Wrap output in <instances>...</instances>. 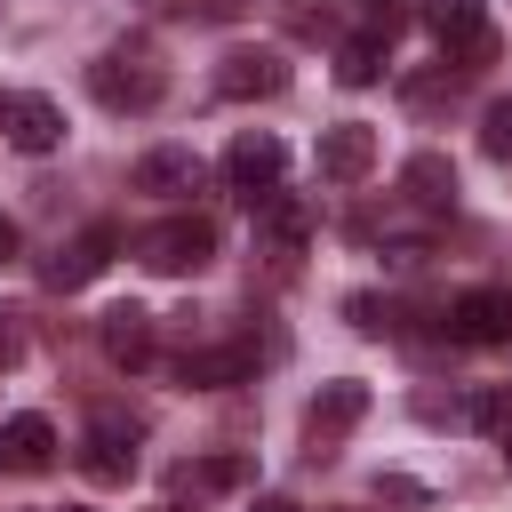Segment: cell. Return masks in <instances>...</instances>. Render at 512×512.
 <instances>
[{
	"label": "cell",
	"instance_id": "18",
	"mask_svg": "<svg viewBox=\"0 0 512 512\" xmlns=\"http://www.w3.org/2000/svg\"><path fill=\"white\" fill-rule=\"evenodd\" d=\"M248 456H200V464H176V496H216V488H248Z\"/></svg>",
	"mask_w": 512,
	"mask_h": 512
},
{
	"label": "cell",
	"instance_id": "24",
	"mask_svg": "<svg viewBox=\"0 0 512 512\" xmlns=\"http://www.w3.org/2000/svg\"><path fill=\"white\" fill-rule=\"evenodd\" d=\"M24 360V328H16V312H0V368H16Z\"/></svg>",
	"mask_w": 512,
	"mask_h": 512
},
{
	"label": "cell",
	"instance_id": "27",
	"mask_svg": "<svg viewBox=\"0 0 512 512\" xmlns=\"http://www.w3.org/2000/svg\"><path fill=\"white\" fill-rule=\"evenodd\" d=\"M256 512H296V504H288V496H264V504H256Z\"/></svg>",
	"mask_w": 512,
	"mask_h": 512
},
{
	"label": "cell",
	"instance_id": "12",
	"mask_svg": "<svg viewBox=\"0 0 512 512\" xmlns=\"http://www.w3.org/2000/svg\"><path fill=\"white\" fill-rule=\"evenodd\" d=\"M56 464V424L48 416H8L0 424V472H48Z\"/></svg>",
	"mask_w": 512,
	"mask_h": 512
},
{
	"label": "cell",
	"instance_id": "8",
	"mask_svg": "<svg viewBox=\"0 0 512 512\" xmlns=\"http://www.w3.org/2000/svg\"><path fill=\"white\" fill-rule=\"evenodd\" d=\"M112 248H120V232H112V224H88L80 240H64V248L40 264V280H48V288H88V280L112 264Z\"/></svg>",
	"mask_w": 512,
	"mask_h": 512
},
{
	"label": "cell",
	"instance_id": "2",
	"mask_svg": "<svg viewBox=\"0 0 512 512\" xmlns=\"http://www.w3.org/2000/svg\"><path fill=\"white\" fill-rule=\"evenodd\" d=\"M128 248H136L144 272H200V264L216 256V224H208V216H160V224H144Z\"/></svg>",
	"mask_w": 512,
	"mask_h": 512
},
{
	"label": "cell",
	"instance_id": "9",
	"mask_svg": "<svg viewBox=\"0 0 512 512\" xmlns=\"http://www.w3.org/2000/svg\"><path fill=\"white\" fill-rule=\"evenodd\" d=\"M448 328H456L464 344H512V288H472V296H456Z\"/></svg>",
	"mask_w": 512,
	"mask_h": 512
},
{
	"label": "cell",
	"instance_id": "3",
	"mask_svg": "<svg viewBox=\"0 0 512 512\" xmlns=\"http://www.w3.org/2000/svg\"><path fill=\"white\" fill-rule=\"evenodd\" d=\"M368 416V384L360 376H336V384H320L312 392V408H304V448L312 456H336L344 440H352V424Z\"/></svg>",
	"mask_w": 512,
	"mask_h": 512
},
{
	"label": "cell",
	"instance_id": "29",
	"mask_svg": "<svg viewBox=\"0 0 512 512\" xmlns=\"http://www.w3.org/2000/svg\"><path fill=\"white\" fill-rule=\"evenodd\" d=\"M0 120H8V96H0Z\"/></svg>",
	"mask_w": 512,
	"mask_h": 512
},
{
	"label": "cell",
	"instance_id": "10",
	"mask_svg": "<svg viewBox=\"0 0 512 512\" xmlns=\"http://www.w3.org/2000/svg\"><path fill=\"white\" fill-rule=\"evenodd\" d=\"M136 192H152V200H184V192H200V152H184V144H152V152L136 160Z\"/></svg>",
	"mask_w": 512,
	"mask_h": 512
},
{
	"label": "cell",
	"instance_id": "23",
	"mask_svg": "<svg viewBox=\"0 0 512 512\" xmlns=\"http://www.w3.org/2000/svg\"><path fill=\"white\" fill-rule=\"evenodd\" d=\"M344 312H352V328H360V336H384V328H392V304H384V296H352Z\"/></svg>",
	"mask_w": 512,
	"mask_h": 512
},
{
	"label": "cell",
	"instance_id": "19",
	"mask_svg": "<svg viewBox=\"0 0 512 512\" xmlns=\"http://www.w3.org/2000/svg\"><path fill=\"white\" fill-rule=\"evenodd\" d=\"M384 64H392L384 32H360V40H344V48H336V80H344V88H368V80H384Z\"/></svg>",
	"mask_w": 512,
	"mask_h": 512
},
{
	"label": "cell",
	"instance_id": "13",
	"mask_svg": "<svg viewBox=\"0 0 512 512\" xmlns=\"http://www.w3.org/2000/svg\"><path fill=\"white\" fill-rule=\"evenodd\" d=\"M248 208H256V240H264L272 256H296V248H304V232H312L304 200H288V192H264V200H248Z\"/></svg>",
	"mask_w": 512,
	"mask_h": 512
},
{
	"label": "cell",
	"instance_id": "14",
	"mask_svg": "<svg viewBox=\"0 0 512 512\" xmlns=\"http://www.w3.org/2000/svg\"><path fill=\"white\" fill-rule=\"evenodd\" d=\"M96 336H104V352H112L120 368H144V360H152V312H144V304H112V312L96 320Z\"/></svg>",
	"mask_w": 512,
	"mask_h": 512
},
{
	"label": "cell",
	"instance_id": "16",
	"mask_svg": "<svg viewBox=\"0 0 512 512\" xmlns=\"http://www.w3.org/2000/svg\"><path fill=\"white\" fill-rule=\"evenodd\" d=\"M400 184H408V200H416V208H432V216H440V208H456V168H448L440 152H416V160L400 168Z\"/></svg>",
	"mask_w": 512,
	"mask_h": 512
},
{
	"label": "cell",
	"instance_id": "17",
	"mask_svg": "<svg viewBox=\"0 0 512 512\" xmlns=\"http://www.w3.org/2000/svg\"><path fill=\"white\" fill-rule=\"evenodd\" d=\"M424 24H432V40H440V56H456L464 40H480V32H488L480 0H424Z\"/></svg>",
	"mask_w": 512,
	"mask_h": 512
},
{
	"label": "cell",
	"instance_id": "30",
	"mask_svg": "<svg viewBox=\"0 0 512 512\" xmlns=\"http://www.w3.org/2000/svg\"><path fill=\"white\" fill-rule=\"evenodd\" d=\"M160 512H184V504H160Z\"/></svg>",
	"mask_w": 512,
	"mask_h": 512
},
{
	"label": "cell",
	"instance_id": "26",
	"mask_svg": "<svg viewBox=\"0 0 512 512\" xmlns=\"http://www.w3.org/2000/svg\"><path fill=\"white\" fill-rule=\"evenodd\" d=\"M0 264H16V224L0 216Z\"/></svg>",
	"mask_w": 512,
	"mask_h": 512
},
{
	"label": "cell",
	"instance_id": "20",
	"mask_svg": "<svg viewBox=\"0 0 512 512\" xmlns=\"http://www.w3.org/2000/svg\"><path fill=\"white\" fill-rule=\"evenodd\" d=\"M280 24L296 40H336V8L328 0H280Z\"/></svg>",
	"mask_w": 512,
	"mask_h": 512
},
{
	"label": "cell",
	"instance_id": "6",
	"mask_svg": "<svg viewBox=\"0 0 512 512\" xmlns=\"http://www.w3.org/2000/svg\"><path fill=\"white\" fill-rule=\"evenodd\" d=\"M280 88H288L280 48H224V64H216V96L256 104V96H280Z\"/></svg>",
	"mask_w": 512,
	"mask_h": 512
},
{
	"label": "cell",
	"instance_id": "1",
	"mask_svg": "<svg viewBox=\"0 0 512 512\" xmlns=\"http://www.w3.org/2000/svg\"><path fill=\"white\" fill-rule=\"evenodd\" d=\"M88 96L104 112H152L168 96V64L144 48V40H112L96 64H88Z\"/></svg>",
	"mask_w": 512,
	"mask_h": 512
},
{
	"label": "cell",
	"instance_id": "21",
	"mask_svg": "<svg viewBox=\"0 0 512 512\" xmlns=\"http://www.w3.org/2000/svg\"><path fill=\"white\" fill-rule=\"evenodd\" d=\"M480 152L488 160H512V104H488L480 112Z\"/></svg>",
	"mask_w": 512,
	"mask_h": 512
},
{
	"label": "cell",
	"instance_id": "11",
	"mask_svg": "<svg viewBox=\"0 0 512 512\" xmlns=\"http://www.w3.org/2000/svg\"><path fill=\"white\" fill-rule=\"evenodd\" d=\"M0 128H8V144L32 152V160L64 144V112H56L48 96H8V120H0Z\"/></svg>",
	"mask_w": 512,
	"mask_h": 512
},
{
	"label": "cell",
	"instance_id": "5",
	"mask_svg": "<svg viewBox=\"0 0 512 512\" xmlns=\"http://www.w3.org/2000/svg\"><path fill=\"white\" fill-rule=\"evenodd\" d=\"M280 168H288V144H280L272 128H248V136H232V152H224V176H232L240 200L280 192Z\"/></svg>",
	"mask_w": 512,
	"mask_h": 512
},
{
	"label": "cell",
	"instance_id": "25",
	"mask_svg": "<svg viewBox=\"0 0 512 512\" xmlns=\"http://www.w3.org/2000/svg\"><path fill=\"white\" fill-rule=\"evenodd\" d=\"M376 496H392V504H424V488H416V480H400V472H384V480H376Z\"/></svg>",
	"mask_w": 512,
	"mask_h": 512
},
{
	"label": "cell",
	"instance_id": "32",
	"mask_svg": "<svg viewBox=\"0 0 512 512\" xmlns=\"http://www.w3.org/2000/svg\"><path fill=\"white\" fill-rule=\"evenodd\" d=\"M64 512H80V504H64Z\"/></svg>",
	"mask_w": 512,
	"mask_h": 512
},
{
	"label": "cell",
	"instance_id": "31",
	"mask_svg": "<svg viewBox=\"0 0 512 512\" xmlns=\"http://www.w3.org/2000/svg\"><path fill=\"white\" fill-rule=\"evenodd\" d=\"M376 8H392V0H376Z\"/></svg>",
	"mask_w": 512,
	"mask_h": 512
},
{
	"label": "cell",
	"instance_id": "33",
	"mask_svg": "<svg viewBox=\"0 0 512 512\" xmlns=\"http://www.w3.org/2000/svg\"><path fill=\"white\" fill-rule=\"evenodd\" d=\"M0 8H8V0H0Z\"/></svg>",
	"mask_w": 512,
	"mask_h": 512
},
{
	"label": "cell",
	"instance_id": "7",
	"mask_svg": "<svg viewBox=\"0 0 512 512\" xmlns=\"http://www.w3.org/2000/svg\"><path fill=\"white\" fill-rule=\"evenodd\" d=\"M312 160H320L328 184H360V176L376 168V128H368V120H336V128H320Z\"/></svg>",
	"mask_w": 512,
	"mask_h": 512
},
{
	"label": "cell",
	"instance_id": "15",
	"mask_svg": "<svg viewBox=\"0 0 512 512\" xmlns=\"http://www.w3.org/2000/svg\"><path fill=\"white\" fill-rule=\"evenodd\" d=\"M176 376H184V384H200V392H216V384L256 376V352H248V344H200V352H184V360H176Z\"/></svg>",
	"mask_w": 512,
	"mask_h": 512
},
{
	"label": "cell",
	"instance_id": "28",
	"mask_svg": "<svg viewBox=\"0 0 512 512\" xmlns=\"http://www.w3.org/2000/svg\"><path fill=\"white\" fill-rule=\"evenodd\" d=\"M504 472H512V432H504Z\"/></svg>",
	"mask_w": 512,
	"mask_h": 512
},
{
	"label": "cell",
	"instance_id": "4",
	"mask_svg": "<svg viewBox=\"0 0 512 512\" xmlns=\"http://www.w3.org/2000/svg\"><path fill=\"white\" fill-rule=\"evenodd\" d=\"M136 440H144V424H136V416L96 408V416H88V440H80V472H88V480H104V488H120V480L136 472Z\"/></svg>",
	"mask_w": 512,
	"mask_h": 512
},
{
	"label": "cell",
	"instance_id": "22",
	"mask_svg": "<svg viewBox=\"0 0 512 512\" xmlns=\"http://www.w3.org/2000/svg\"><path fill=\"white\" fill-rule=\"evenodd\" d=\"M400 96H408V104H416V112H424V104H440V96H456V72H448V64H440V72H432V80H400Z\"/></svg>",
	"mask_w": 512,
	"mask_h": 512
}]
</instances>
